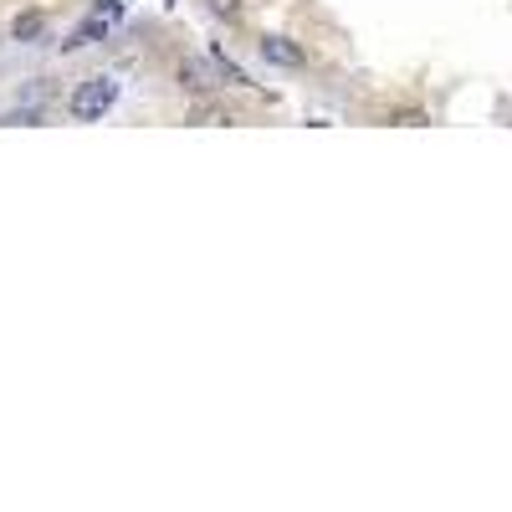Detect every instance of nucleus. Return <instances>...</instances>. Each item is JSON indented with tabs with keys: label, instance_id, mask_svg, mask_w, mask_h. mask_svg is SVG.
<instances>
[{
	"label": "nucleus",
	"instance_id": "f257e3e1",
	"mask_svg": "<svg viewBox=\"0 0 512 512\" xmlns=\"http://www.w3.org/2000/svg\"><path fill=\"white\" fill-rule=\"evenodd\" d=\"M113 103H118V82H113V77H88V82H77L67 113L82 118V123H93V118H103Z\"/></svg>",
	"mask_w": 512,
	"mask_h": 512
},
{
	"label": "nucleus",
	"instance_id": "f03ea898",
	"mask_svg": "<svg viewBox=\"0 0 512 512\" xmlns=\"http://www.w3.org/2000/svg\"><path fill=\"white\" fill-rule=\"evenodd\" d=\"M180 88H190V93H216L221 88V77H216V62H200V57H185L180 62Z\"/></svg>",
	"mask_w": 512,
	"mask_h": 512
},
{
	"label": "nucleus",
	"instance_id": "7ed1b4c3",
	"mask_svg": "<svg viewBox=\"0 0 512 512\" xmlns=\"http://www.w3.org/2000/svg\"><path fill=\"white\" fill-rule=\"evenodd\" d=\"M256 47H262V57L277 62V67H303V62H308V52H303V47H292L287 36H262Z\"/></svg>",
	"mask_w": 512,
	"mask_h": 512
},
{
	"label": "nucleus",
	"instance_id": "20e7f679",
	"mask_svg": "<svg viewBox=\"0 0 512 512\" xmlns=\"http://www.w3.org/2000/svg\"><path fill=\"white\" fill-rule=\"evenodd\" d=\"M108 21H113V16H103V11H98V16H88V21H82V26H77V31L62 41V52H77V47H88V41L108 36Z\"/></svg>",
	"mask_w": 512,
	"mask_h": 512
},
{
	"label": "nucleus",
	"instance_id": "39448f33",
	"mask_svg": "<svg viewBox=\"0 0 512 512\" xmlns=\"http://www.w3.org/2000/svg\"><path fill=\"white\" fill-rule=\"evenodd\" d=\"M41 26H47V16H41V11H21V16L11 21V36L26 47V41H36V36H41Z\"/></svg>",
	"mask_w": 512,
	"mask_h": 512
},
{
	"label": "nucleus",
	"instance_id": "423d86ee",
	"mask_svg": "<svg viewBox=\"0 0 512 512\" xmlns=\"http://www.w3.org/2000/svg\"><path fill=\"white\" fill-rule=\"evenodd\" d=\"M216 77H221V82H231V88H246V72H241L226 52H216Z\"/></svg>",
	"mask_w": 512,
	"mask_h": 512
},
{
	"label": "nucleus",
	"instance_id": "0eeeda50",
	"mask_svg": "<svg viewBox=\"0 0 512 512\" xmlns=\"http://www.w3.org/2000/svg\"><path fill=\"white\" fill-rule=\"evenodd\" d=\"M210 11H216L221 21H241V0H210Z\"/></svg>",
	"mask_w": 512,
	"mask_h": 512
},
{
	"label": "nucleus",
	"instance_id": "6e6552de",
	"mask_svg": "<svg viewBox=\"0 0 512 512\" xmlns=\"http://www.w3.org/2000/svg\"><path fill=\"white\" fill-rule=\"evenodd\" d=\"M195 123H231V113H221V108L200 103V108H195Z\"/></svg>",
	"mask_w": 512,
	"mask_h": 512
}]
</instances>
